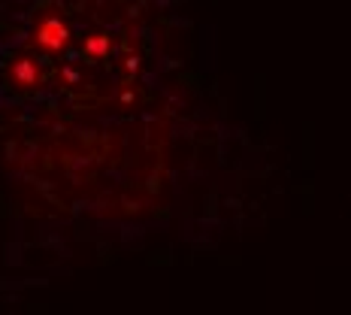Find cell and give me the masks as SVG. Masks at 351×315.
Returning <instances> with one entry per match:
<instances>
[{"label": "cell", "mask_w": 351, "mask_h": 315, "mask_svg": "<svg viewBox=\"0 0 351 315\" xmlns=\"http://www.w3.org/2000/svg\"><path fill=\"white\" fill-rule=\"evenodd\" d=\"M16 76L21 79L25 85H34V79H36V70H34V64H27V61H19L16 64Z\"/></svg>", "instance_id": "7a4b0ae2"}, {"label": "cell", "mask_w": 351, "mask_h": 315, "mask_svg": "<svg viewBox=\"0 0 351 315\" xmlns=\"http://www.w3.org/2000/svg\"><path fill=\"white\" fill-rule=\"evenodd\" d=\"M106 49H109L106 36H91V40H88V52L91 55H106Z\"/></svg>", "instance_id": "3957f363"}, {"label": "cell", "mask_w": 351, "mask_h": 315, "mask_svg": "<svg viewBox=\"0 0 351 315\" xmlns=\"http://www.w3.org/2000/svg\"><path fill=\"white\" fill-rule=\"evenodd\" d=\"M64 43H67V27H64L58 19L43 21V27H40V46H46V49H61Z\"/></svg>", "instance_id": "6da1fadb"}]
</instances>
